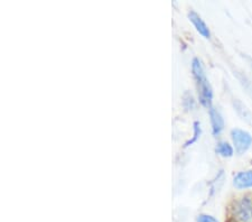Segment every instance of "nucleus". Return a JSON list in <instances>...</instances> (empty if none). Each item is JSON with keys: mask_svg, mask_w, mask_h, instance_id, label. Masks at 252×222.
I'll list each match as a JSON object with an SVG mask.
<instances>
[{"mask_svg": "<svg viewBox=\"0 0 252 222\" xmlns=\"http://www.w3.org/2000/svg\"><path fill=\"white\" fill-rule=\"evenodd\" d=\"M201 135H202L201 123H200V121H194V124H193V136L190 137V138L184 144V147L188 148L189 146H192L193 144H195L198 139H200Z\"/></svg>", "mask_w": 252, "mask_h": 222, "instance_id": "obj_10", "label": "nucleus"}, {"mask_svg": "<svg viewBox=\"0 0 252 222\" xmlns=\"http://www.w3.org/2000/svg\"><path fill=\"white\" fill-rule=\"evenodd\" d=\"M233 107H234V110L237 111V114H238L240 118H241L243 121H246V123H248V124L251 123V121H252L251 112L241 100L234 99Z\"/></svg>", "mask_w": 252, "mask_h": 222, "instance_id": "obj_7", "label": "nucleus"}, {"mask_svg": "<svg viewBox=\"0 0 252 222\" xmlns=\"http://www.w3.org/2000/svg\"><path fill=\"white\" fill-rule=\"evenodd\" d=\"M189 22L193 24L195 30L197 31V33L200 34L202 37H204V38L211 37V31H210L209 26L206 25L204 19H203L201 16L196 13V11L190 10L189 13Z\"/></svg>", "mask_w": 252, "mask_h": 222, "instance_id": "obj_6", "label": "nucleus"}, {"mask_svg": "<svg viewBox=\"0 0 252 222\" xmlns=\"http://www.w3.org/2000/svg\"><path fill=\"white\" fill-rule=\"evenodd\" d=\"M231 140L235 153L239 155H243L252 146V135L241 128H233L231 130Z\"/></svg>", "mask_w": 252, "mask_h": 222, "instance_id": "obj_3", "label": "nucleus"}, {"mask_svg": "<svg viewBox=\"0 0 252 222\" xmlns=\"http://www.w3.org/2000/svg\"><path fill=\"white\" fill-rule=\"evenodd\" d=\"M196 222H220L218 218H215L212 215H209V213H200L196 217Z\"/></svg>", "mask_w": 252, "mask_h": 222, "instance_id": "obj_12", "label": "nucleus"}, {"mask_svg": "<svg viewBox=\"0 0 252 222\" xmlns=\"http://www.w3.org/2000/svg\"><path fill=\"white\" fill-rule=\"evenodd\" d=\"M192 74L196 86L198 101L203 107L210 109L213 102V89L206 76L204 65L198 58L192 61Z\"/></svg>", "mask_w": 252, "mask_h": 222, "instance_id": "obj_1", "label": "nucleus"}, {"mask_svg": "<svg viewBox=\"0 0 252 222\" xmlns=\"http://www.w3.org/2000/svg\"><path fill=\"white\" fill-rule=\"evenodd\" d=\"M182 104L186 111H192L196 108V100L189 91H185L182 96Z\"/></svg>", "mask_w": 252, "mask_h": 222, "instance_id": "obj_9", "label": "nucleus"}, {"mask_svg": "<svg viewBox=\"0 0 252 222\" xmlns=\"http://www.w3.org/2000/svg\"><path fill=\"white\" fill-rule=\"evenodd\" d=\"M223 181H224V172L223 171H220V173L219 174H217V176H215V179L212 181V183H211V185H212V188H211V194H213V193L217 191H219V189L221 188V185L223 184Z\"/></svg>", "mask_w": 252, "mask_h": 222, "instance_id": "obj_11", "label": "nucleus"}, {"mask_svg": "<svg viewBox=\"0 0 252 222\" xmlns=\"http://www.w3.org/2000/svg\"><path fill=\"white\" fill-rule=\"evenodd\" d=\"M209 116H210V123H211V128H212L213 136L215 137L220 136L222 134V131L224 130V127H225L224 118H223L221 111L212 106L209 109Z\"/></svg>", "mask_w": 252, "mask_h": 222, "instance_id": "obj_4", "label": "nucleus"}, {"mask_svg": "<svg viewBox=\"0 0 252 222\" xmlns=\"http://www.w3.org/2000/svg\"><path fill=\"white\" fill-rule=\"evenodd\" d=\"M227 222H252V196L243 195L233 201Z\"/></svg>", "mask_w": 252, "mask_h": 222, "instance_id": "obj_2", "label": "nucleus"}, {"mask_svg": "<svg viewBox=\"0 0 252 222\" xmlns=\"http://www.w3.org/2000/svg\"><path fill=\"white\" fill-rule=\"evenodd\" d=\"M215 152L219 156L223 157V159H231L234 155V147L233 145H231L229 141L221 140L217 144L215 147Z\"/></svg>", "mask_w": 252, "mask_h": 222, "instance_id": "obj_8", "label": "nucleus"}, {"mask_svg": "<svg viewBox=\"0 0 252 222\" xmlns=\"http://www.w3.org/2000/svg\"><path fill=\"white\" fill-rule=\"evenodd\" d=\"M233 187L243 191V190L252 189V169H245V171H240L233 176Z\"/></svg>", "mask_w": 252, "mask_h": 222, "instance_id": "obj_5", "label": "nucleus"}]
</instances>
